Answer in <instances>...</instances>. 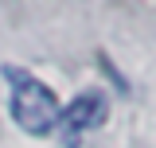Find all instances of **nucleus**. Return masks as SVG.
<instances>
[{
  "mask_svg": "<svg viewBox=\"0 0 156 148\" xmlns=\"http://www.w3.org/2000/svg\"><path fill=\"white\" fill-rule=\"evenodd\" d=\"M105 117H109V97L101 90H86V93H78L66 109H58V125L55 129H62V140L66 144H78L86 132L101 129Z\"/></svg>",
  "mask_w": 156,
  "mask_h": 148,
  "instance_id": "obj_2",
  "label": "nucleus"
},
{
  "mask_svg": "<svg viewBox=\"0 0 156 148\" xmlns=\"http://www.w3.org/2000/svg\"><path fill=\"white\" fill-rule=\"evenodd\" d=\"M4 78H8V86H12V97H8L12 121H16L27 136H47V132H55V125H58V97L55 93L47 90L35 74H23V70H16V66H4Z\"/></svg>",
  "mask_w": 156,
  "mask_h": 148,
  "instance_id": "obj_1",
  "label": "nucleus"
}]
</instances>
